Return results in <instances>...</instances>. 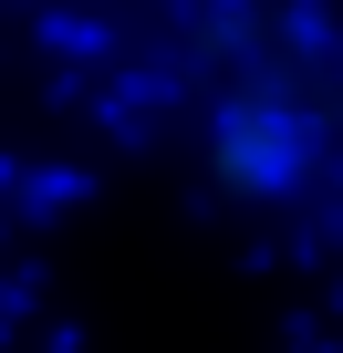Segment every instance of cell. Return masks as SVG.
I'll list each match as a JSON object with an SVG mask.
<instances>
[{
  "instance_id": "obj_1",
  "label": "cell",
  "mask_w": 343,
  "mask_h": 353,
  "mask_svg": "<svg viewBox=\"0 0 343 353\" xmlns=\"http://www.w3.org/2000/svg\"><path fill=\"white\" fill-rule=\"evenodd\" d=\"M312 145H322V125H312V94H302L291 73H250V83H229L219 114H208V176H219L229 198H281V188H302V176H312Z\"/></svg>"
}]
</instances>
